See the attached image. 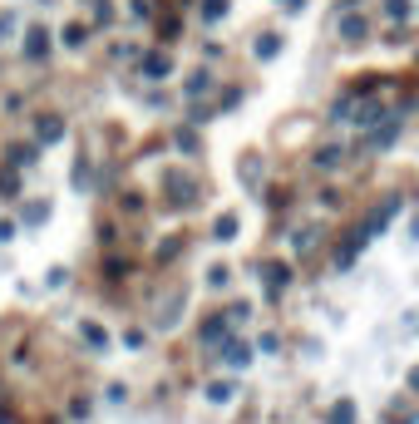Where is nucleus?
I'll use <instances>...</instances> for the list:
<instances>
[{
    "mask_svg": "<svg viewBox=\"0 0 419 424\" xmlns=\"http://www.w3.org/2000/svg\"><path fill=\"white\" fill-rule=\"evenodd\" d=\"M20 222H25V227H44V222H49V202H44V197H40V202H25V207H20Z\"/></svg>",
    "mask_w": 419,
    "mask_h": 424,
    "instance_id": "nucleus-13",
    "label": "nucleus"
},
{
    "mask_svg": "<svg viewBox=\"0 0 419 424\" xmlns=\"http://www.w3.org/2000/svg\"><path fill=\"white\" fill-rule=\"evenodd\" d=\"M79 331H84V341H89V345H94V350H109V331H104V326H99V321H84V326H79Z\"/></svg>",
    "mask_w": 419,
    "mask_h": 424,
    "instance_id": "nucleus-17",
    "label": "nucleus"
},
{
    "mask_svg": "<svg viewBox=\"0 0 419 424\" xmlns=\"http://www.w3.org/2000/svg\"><path fill=\"white\" fill-rule=\"evenodd\" d=\"M94 20H99V25L114 20V6H109V0H94Z\"/></svg>",
    "mask_w": 419,
    "mask_h": 424,
    "instance_id": "nucleus-27",
    "label": "nucleus"
},
{
    "mask_svg": "<svg viewBox=\"0 0 419 424\" xmlns=\"http://www.w3.org/2000/svg\"><path fill=\"white\" fill-rule=\"evenodd\" d=\"M237 227H242V222H237V212H222V218L213 222V237H217V242H232V237H237Z\"/></svg>",
    "mask_w": 419,
    "mask_h": 424,
    "instance_id": "nucleus-16",
    "label": "nucleus"
},
{
    "mask_svg": "<svg viewBox=\"0 0 419 424\" xmlns=\"http://www.w3.org/2000/svg\"><path fill=\"white\" fill-rule=\"evenodd\" d=\"M138 74H143V79H168V74H173V60L163 55V49H148V55L138 60Z\"/></svg>",
    "mask_w": 419,
    "mask_h": 424,
    "instance_id": "nucleus-5",
    "label": "nucleus"
},
{
    "mask_svg": "<svg viewBox=\"0 0 419 424\" xmlns=\"http://www.w3.org/2000/svg\"><path fill=\"white\" fill-rule=\"evenodd\" d=\"M316 247H321V227H296V232H291V252H296V256H311Z\"/></svg>",
    "mask_w": 419,
    "mask_h": 424,
    "instance_id": "nucleus-9",
    "label": "nucleus"
},
{
    "mask_svg": "<svg viewBox=\"0 0 419 424\" xmlns=\"http://www.w3.org/2000/svg\"><path fill=\"white\" fill-rule=\"evenodd\" d=\"M256 350H261V355H277V350H281V341H277V336L267 331V336H261V341H256Z\"/></svg>",
    "mask_w": 419,
    "mask_h": 424,
    "instance_id": "nucleus-31",
    "label": "nucleus"
},
{
    "mask_svg": "<svg viewBox=\"0 0 419 424\" xmlns=\"http://www.w3.org/2000/svg\"><path fill=\"white\" fill-rule=\"evenodd\" d=\"M385 15H390V20H409L414 6H409V0H385Z\"/></svg>",
    "mask_w": 419,
    "mask_h": 424,
    "instance_id": "nucleus-20",
    "label": "nucleus"
},
{
    "mask_svg": "<svg viewBox=\"0 0 419 424\" xmlns=\"http://www.w3.org/2000/svg\"><path fill=\"white\" fill-rule=\"evenodd\" d=\"M84 35H89L84 25H65V35H60V40H65L69 49H79V44H84Z\"/></svg>",
    "mask_w": 419,
    "mask_h": 424,
    "instance_id": "nucleus-23",
    "label": "nucleus"
},
{
    "mask_svg": "<svg viewBox=\"0 0 419 424\" xmlns=\"http://www.w3.org/2000/svg\"><path fill=\"white\" fill-rule=\"evenodd\" d=\"M15 35V15L10 10H0V40H10Z\"/></svg>",
    "mask_w": 419,
    "mask_h": 424,
    "instance_id": "nucleus-33",
    "label": "nucleus"
},
{
    "mask_svg": "<svg viewBox=\"0 0 419 424\" xmlns=\"http://www.w3.org/2000/svg\"><path fill=\"white\" fill-rule=\"evenodd\" d=\"M197 336H202L207 345H217L222 336H232V321H227V316H222V311H213V316H207V321L197 326Z\"/></svg>",
    "mask_w": 419,
    "mask_h": 424,
    "instance_id": "nucleus-8",
    "label": "nucleus"
},
{
    "mask_svg": "<svg viewBox=\"0 0 419 424\" xmlns=\"http://www.w3.org/2000/svg\"><path fill=\"white\" fill-rule=\"evenodd\" d=\"M331 424H355V405L350 400H340V405H331V414H326Z\"/></svg>",
    "mask_w": 419,
    "mask_h": 424,
    "instance_id": "nucleus-18",
    "label": "nucleus"
},
{
    "mask_svg": "<svg viewBox=\"0 0 419 424\" xmlns=\"http://www.w3.org/2000/svg\"><path fill=\"white\" fill-rule=\"evenodd\" d=\"M252 55L267 65V60H277L281 55V35H256V44H252Z\"/></svg>",
    "mask_w": 419,
    "mask_h": 424,
    "instance_id": "nucleus-14",
    "label": "nucleus"
},
{
    "mask_svg": "<svg viewBox=\"0 0 419 424\" xmlns=\"http://www.w3.org/2000/svg\"><path fill=\"white\" fill-rule=\"evenodd\" d=\"M247 316H252V306H242V301H237V306L227 311V321H232V326H247Z\"/></svg>",
    "mask_w": 419,
    "mask_h": 424,
    "instance_id": "nucleus-30",
    "label": "nucleus"
},
{
    "mask_svg": "<svg viewBox=\"0 0 419 424\" xmlns=\"http://www.w3.org/2000/svg\"><path fill=\"white\" fill-rule=\"evenodd\" d=\"M60 138H65V119H60V114H40V119H35V143H40V148L60 143Z\"/></svg>",
    "mask_w": 419,
    "mask_h": 424,
    "instance_id": "nucleus-4",
    "label": "nucleus"
},
{
    "mask_svg": "<svg viewBox=\"0 0 419 424\" xmlns=\"http://www.w3.org/2000/svg\"><path fill=\"white\" fill-rule=\"evenodd\" d=\"M20 49H25L30 65H44V60H49V30H44V25H30L25 40H20Z\"/></svg>",
    "mask_w": 419,
    "mask_h": 424,
    "instance_id": "nucleus-1",
    "label": "nucleus"
},
{
    "mask_svg": "<svg viewBox=\"0 0 419 424\" xmlns=\"http://www.w3.org/2000/svg\"><path fill=\"white\" fill-rule=\"evenodd\" d=\"M0 424H10V409H0Z\"/></svg>",
    "mask_w": 419,
    "mask_h": 424,
    "instance_id": "nucleus-38",
    "label": "nucleus"
},
{
    "mask_svg": "<svg viewBox=\"0 0 419 424\" xmlns=\"http://www.w3.org/2000/svg\"><path fill=\"white\" fill-rule=\"evenodd\" d=\"M222 360H227L232 370H242V365L252 360V350H247L242 341H232V336H222Z\"/></svg>",
    "mask_w": 419,
    "mask_h": 424,
    "instance_id": "nucleus-11",
    "label": "nucleus"
},
{
    "mask_svg": "<svg viewBox=\"0 0 419 424\" xmlns=\"http://www.w3.org/2000/svg\"><path fill=\"white\" fill-rule=\"evenodd\" d=\"M360 252H365V237H360V232H350L345 242H336V267H350Z\"/></svg>",
    "mask_w": 419,
    "mask_h": 424,
    "instance_id": "nucleus-10",
    "label": "nucleus"
},
{
    "mask_svg": "<svg viewBox=\"0 0 419 424\" xmlns=\"http://www.w3.org/2000/svg\"><path fill=\"white\" fill-rule=\"evenodd\" d=\"M0 242H15V222L10 218H0Z\"/></svg>",
    "mask_w": 419,
    "mask_h": 424,
    "instance_id": "nucleus-35",
    "label": "nucleus"
},
{
    "mask_svg": "<svg viewBox=\"0 0 419 424\" xmlns=\"http://www.w3.org/2000/svg\"><path fill=\"white\" fill-rule=\"evenodd\" d=\"M178 148H183V153H197V133H192V129H178Z\"/></svg>",
    "mask_w": 419,
    "mask_h": 424,
    "instance_id": "nucleus-28",
    "label": "nucleus"
},
{
    "mask_svg": "<svg viewBox=\"0 0 419 424\" xmlns=\"http://www.w3.org/2000/svg\"><path fill=\"white\" fill-rule=\"evenodd\" d=\"M0 193H6V197H15V193H20V178H15V168H6V173H0Z\"/></svg>",
    "mask_w": 419,
    "mask_h": 424,
    "instance_id": "nucleus-25",
    "label": "nucleus"
},
{
    "mask_svg": "<svg viewBox=\"0 0 419 424\" xmlns=\"http://www.w3.org/2000/svg\"><path fill=\"white\" fill-rule=\"evenodd\" d=\"M35 163H40V143H10L6 148V168L20 173V168H35Z\"/></svg>",
    "mask_w": 419,
    "mask_h": 424,
    "instance_id": "nucleus-7",
    "label": "nucleus"
},
{
    "mask_svg": "<svg viewBox=\"0 0 419 424\" xmlns=\"http://www.w3.org/2000/svg\"><path fill=\"white\" fill-rule=\"evenodd\" d=\"M227 15V0H202V20H222Z\"/></svg>",
    "mask_w": 419,
    "mask_h": 424,
    "instance_id": "nucleus-22",
    "label": "nucleus"
},
{
    "mask_svg": "<svg viewBox=\"0 0 419 424\" xmlns=\"http://www.w3.org/2000/svg\"><path fill=\"white\" fill-rule=\"evenodd\" d=\"M74 188H79V193L89 188V163H84V158H79V163H74Z\"/></svg>",
    "mask_w": 419,
    "mask_h": 424,
    "instance_id": "nucleus-32",
    "label": "nucleus"
},
{
    "mask_svg": "<svg viewBox=\"0 0 419 424\" xmlns=\"http://www.w3.org/2000/svg\"><path fill=\"white\" fill-rule=\"evenodd\" d=\"M261 277H267V296H281L291 286V267H286V261H261Z\"/></svg>",
    "mask_w": 419,
    "mask_h": 424,
    "instance_id": "nucleus-6",
    "label": "nucleus"
},
{
    "mask_svg": "<svg viewBox=\"0 0 419 424\" xmlns=\"http://www.w3.org/2000/svg\"><path fill=\"white\" fill-rule=\"evenodd\" d=\"M232 395H237V390H232L227 380H213V385H207V400H213V405H227Z\"/></svg>",
    "mask_w": 419,
    "mask_h": 424,
    "instance_id": "nucleus-19",
    "label": "nucleus"
},
{
    "mask_svg": "<svg viewBox=\"0 0 419 424\" xmlns=\"http://www.w3.org/2000/svg\"><path fill=\"white\" fill-rule=\"evenodd\" d=\"M227 277H232L227 267H213V272H207V286H227Z\"/></svg>",
    "mask_w": 419,
    "mask_h": 424,
    "instance_id": "nucleus-34",
    "label": "nucleus"
},
{
    "mask_svg": "<svg viewBox=\"0 0 419 424\" xmlns=\"http://www.w3.org/2000/svg\"><path fill=\"white\" fill-rule=\"evenodd\" d=\"M168 193H173V202H178V207H192V202H197V193H202V183H197L192 173H168Z\"/></svg>",
    "mask_w": 419,
    "mask_h": 424,
    "instance_id": "nucleus-2",
    "label": "nucleus"
},
{
    "mask_svg": "<svg viewBox=\"0 0 419 424\" xmlns=\"http://www.w3.org/2000/svg\"><path fill=\"white\" fill-rule=\"evenodd\" d=\"M340 163H345V148H336V143L316 148V168H321V173H336Z\"/></svg>",
    "mask_w": 419,
    "mask_h": 424,
    "instance_id": "nucleus-12",
    "label": "nucleus"
},
{
    "mask_svg": "<svg viewBox=\"0 0 419 424\" xmlns=\"http://www.w3.org/2000/svg\"><path fill=\"white\" fill-rule=\"evenodd\" d=\"M89 409H94V405H89L84 395H74V400H69V414H74V419H89Z\"/></svg>",
    "mask_w": 419,
    "mask_h": 424,
    "instance_id": "nucleus-29",
    "label": "nucleus"
},
{
    "mask_svg": "<svg viewBox=\"0 0 419 424\" xmlns=\"http://www.w3.org/2000/svg\"><path fill=\"white\" fill-rule=\"evenodd\" d=\"M178 252H183V237H168V242H163V247H158V261H173V256H178Z\"/></svg>",
    "mask_w": 419,
    "mask_h": 424,
    "instance_id": "nucleus-26",
    "label": "nucleus"
},
{
    "mask_svg": "<svg viewBox=\"0 0 419 424\" xmlns=\"http://www.w3.org/2000/svg\"><path fill=\"white\" fill-rule=\"evenodd\" d=\"M207 89H213V74H207V70H197L192 79H183V94H188V99H202Z\"/></svg>",
    "mask_w": 419,
    "mask_h": 424,
    "instance_id": "nucleus-15",
    "label": "nucleus"
},
{
    "mask_svg": "<svg viewBox=\"0 0 419 424\" xmlns=\"http://www.w3.org/2000/svg\"><path fill=\"white\" fill-rule=\"evenodd\" d=\"M390 424H414V414H390Z\"/></svg>",
    "mask_w": 419,
    "mask_h": 424,
    "instance_id": "nucleus-37",
    "label": "nucleus"
},
{
    "mask_svg": "<svg viewBox=\"0 0 419 424\" xmlns=\"http://www.w3.org/2000/svg\"><path fill=\"white\" fill-rule=\"evenodd\" d=\"M65 282H69V272H65V267H49V272H44V286H49V291H60Z\"/></svg>",
    "mask_w": 419,
    "mask_h": 424,
    "instance_id": "nucleus-24",
    "label": "nucleus"
},
{
    "mask_svg": "<svg viewBox=\"0 0 419 424\" xmlns=\"http://www.w3.org/2000/svg\"><path fill=\"white\" fill-rule=\"evenodd\" d=\"M350 104H355V99H336V104H331V124H350Z\"/></svg>",
    "mask_w": 419,
    "mask_h": 424,
    "instance_id": "nucleus-21",
    "label": "nucleus"
},
{
    "mask_svg": "<svg viewBox=\"0 0 419 424\" xmlns=\"http://www.w3.org/2000/svg\"><path fill=\"white\" fill-rule=\"evenodd\" d=\"M336 30H340V40H345V44H360L365 35H370V20L355 15V10L345 6V15H336Z\"/></svg>",
    "mask_w": 419,
    "mask_h": 424,
    "instance_id": "nucleus-3",
    "label": "nucleus"
},
{
    "mask_svg": "<svg viewBox=\"0 0 419 424\" xmlns=\"http://www.w3.org/2000/svg\"><path fill=\"white\" fill-rule=\"evenodd\" d=\"M281 10H286V15H301V10H306V0H281Z\"/></svg>",
    "mask_w": 419,
    "mask_h": 424,
    "instance_id": "nucleus-36",
    "label": "nucleus"
}]
</instances>
